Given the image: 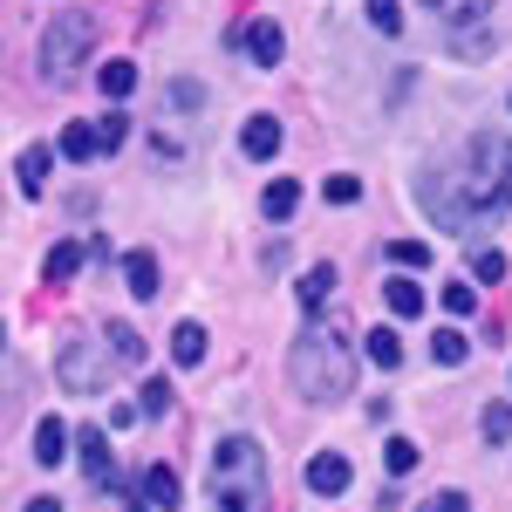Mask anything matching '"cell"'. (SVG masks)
I'll use <instances>...</instances> for the list:
<instances>
[{"label": "cell", "mask_w": 512, "mask_h": 512, "mask_svg": "<svg viewBox=\"0 0 512 512\" xmlns=\"http://www.w3.org/2000/svg\"><path fill=\"white\" fill-rule=\"evenodd\" d=\"M465 274H472L478 287H492V280H506V253H499V246H472V260H465Z\"/></svg>", "instance_id": "22"}, {"label": "cell", "mask_w": 512, "mask_h": 512, "mask_svg": "<svg viewBox=\"0 0 512 512\" xmlns=\"http://www.w3.org/2000/svg\"><path fill=\"white\" fill-rule=\"evenodd\" d=\"M103 335H110V349H117L123 362H144V335H137V328H130V321H110V328H103Z\"/></svg>", "instance_id": "27"}, {"label": "cell", "mask_w": 512, "mask_h": 512, "mask_svg": "<svg viewBox=\"0 0 512 512\" xmlns=\"http://www.w3.org/2000/svg\"><path fill=\"white\" fill-rule=\"evenodd\" d=\"M362 355H369L376 369H396V362H403V335H396V328H369V335H362Z\"/></svg>", "instance_id": "17"}, {"label": "cell", "mask_w": 512, "mask_h": 512, "mask_svg": "<svg viewBox=\"0 0 512 512\" xmlns=\"http://www.w3.org/2000/svg\"><path fill=\"white\" fill-rule=\"evenodd\" d=\"M62 158L96 164L103 158V130H96V123H69V130H62Z\"/></svg>", "instance_id": "14"}, {"label": "cell", "mask_w": 512, "mask_h": 512, "mask_svg": "<svg viewBox=\"0 0 512 512\" xmlns=\"http://www.w3.org/2000/svg\"><path fill=\"white\" fill-rule=\"evenodd\" d=\"M76 444H82V472L96 478V485H110L117 472H110V444H103V431H82Z\"/></svg>", "instance_id": "18"}, {"label": "cell", "mask_w": 512, "mask_h": 512, "mask_svg": "<svg viewBox=\"0 0 512 512\" xmlns=\"http://www.w3.org/2000/svg\"><path fill=\"white\" fill-rule=\"evenodd\" d=\"M96 130H103V151H117L123 137H130V117H123V110H110V117L96 123Z\"/></svg>", "instance_id": "33"}, {"label": "cell", "mask_w": 512, "mask_h": 512, "mask_svg": "<svg viewBox=\"0 0 512 512\" xmlns=\"http://www.w3.org/2000/svg\"><path fill=\"white\" fill-rule=\"evenodd\" d=\"M82 260H89V239H55V246H48V280H55V287L76 280Z\"/></svg>", "instance_id": "12"}, {"label": "cell", "mask_w": 512, "mask_h": 512, "mask_svg": "<svg viewBox=\"0 0 512 512\" xmlns=\"http://www.w3.org/2000/svg\"><path fill=\"white\" fill-rule=\"evenodd\" d=\"M444 315H458V321H465V315H478V280H472V274L444 287Z\"/></svg>", "instance_id": "24"}, {"label": "cell", "mask_w": 512, "mask_h": 512, "mask_svg": "<svg viewBox=\"0 0 512 512\" xmlns=\"http://www.w3.org/2000/svg\"><path fill=\"white\" fill-rule=\"evenodd\" d=\"M96 82H103V96H130V89H137V69H130V62H103V69H96Z\"/></svg>", "instance_id": "26"}, {"label": "cell", "mask_w": 512, "mask_h": 512, "mask_svg": "<svg viewBox=\"0 0 512 512\" xmlns=\"http://www.w3.org/2000/svg\"><path fill=\"white\" fill-rule=\"evenodd\" d=\"M137 499L151 512H178V472L171 465H144V478H137Z\"/></svg>", "instance_id": "8"}, {"label": "cell", "mask_w": 512, "mask_h": 512, "mask_svg": "<svg viewBox=\"0 0 512 512\" xmlns=\"http://www.w3.org/2000/svg\"><path fill=\"white\" fill-rule=\"evenodd\" d=\"M383 465H390V472L403 478L410 465H417V444H410V437H383Z\"/></svg>", "instance_id": "29"}, {"label": "cell", "mask_w": 512, "mask_h": 512, "mask_svg": "<svg viewBox=\"0 0 512 512\" xmlns=\"http://www.w3.org/2000/svg\"><path fill=\"white\" fill-rule=\"evenodd\" d=\"M239 48H246L260 69H274L280 55H287V35H280V21H246V28H239Z\"/></svg>", "instance_id": "7"}, {"label": "cell", "mask_w": 512, "mask_h": 512, "mask_svg": "<svg viewBox=\"0 0 512 512\" xmlns=\"http://www.w3.org/2000/svg\"><path fill=\"white\" fill-rule=\"evenodd\" d=\"M28 512H62V499H28Z\"/></svg>", "instance_id": "36"}, {"label": "cell", "mask_w": 512, "mask_h": 512, "mask_svg": "<svg viewBox=\"0 0 512 512\" xmlns=\"http://www.w3.org/2000/svg\"><path fill=\"white\" fill-rule=\"evenodd\" d=\"M205 342H212V335H205L198 321H178V328H171V362H178V369H198V362H205Z\"/></svg>", "instance_id": "13"}, {"label": "cell", "mask_w": 512, "mask_h": 512, "mask_svg": "<svg viewBox=\"0 0 512 512\" xmlns=\"http://www.w3.org/2000/svg\"><path fill=\"white\" fill-rule=\"evenodd\" d=\"M321 192L335 198V205H355V198H362V178H349V171H335V178H328Z\"/></svg>", "instance_id": "32"}, {"label": "cell", "mask_w": 512, "mask_h": 512, "mask_svg": "<svg viewBox=\"0 0 512 512\" xmlns=\"http://www.w3.org/2000/svg\"><path fill=\"white\" fill-rule=\"evenodd\" d=\"M260 212H267V219H294V212H301V185H294V178H274V185L260 192Z\"/></svg>", "instance_id": "16"}, {"label": "cell", "mask_w": 512, "mask_h": 512, "mask_svg": "<svg viewBox=\"0 0 512 512\" xmlns=\"http://www.w3.org/2000/svg\"><path fill=\"white\" fill-rule=\"evenodd\" d=\"M417 205L431 212L437 233H472L512 205V137L506 130H472L431 178L417 185Z\"/></svg>", "instance_id": "1"}, {"label": "cell", "mask_w": 512, "mask_h": 512, "mask_svg": "<svg viewBox=\"0 0 512 512\" xmlns=\"http://www.w3.org/2000/svg\"><path fill=\"white\" fill-rule=\"evenodd\" d=\"M103 342H110V335H76V342L62 349V362H55V383L76 390V396H96L103 383H110V369L123 362V355L103 349Z\"/></svg>", "instance_id": "5"}, {"label": "cell", "mask_w": 512, "mask_h": 512, "mask_svg": "<svg viewBox=\"0 0 512 512\" xmlns=\"http://www.w3.org/2000/svg\"><path fill=\"white\" fill-rule=\"evenodd\" d=\"M390 267H403V274L431 267V239H390Z\"/></svg>", "instance_id": "23"}, {"label": "cell", "mask_w": 512, "mask_h": 512, "mask_svg": "<svg viewBox=\"0 0 512 512\" xmlns=\"http://www.w3.org/2000/svg\"><path fill=\"white\" fill-rule=\"evenodd\" d=\"M123 280H130V294H137V301H158V253H151V246H137V253L123 260Z\"/></svg>", "instance_id": "11"}, {"label": "cell", "mask_w": 512, "mask_h": 512, "mask_svg": "<svg viewBox=\"0 0 512 512\" xmlns=\"http://www.w3.org/2000/svg\"><path fill=\"white\" fill-rule=\"evenodd\" d=\"M62 458H69V431L55 417H41L35 424V465H62Z\"/></svg>", "instance_id": "15"}, {"label": "cell", "mask_w": 512, "mask_h": 512, "mask_svg": "<svg viewBox=\"0 0 512 512\" xmlns=\"http://www.w3.org/2000/svg\"><path fill=\"white\" fill-rule=\"evenodd\" d=\"M424 512H472V499L465 492H437V499H424Z\"/></svg>", "instance_id": "35"}, {"label": "cell", "mask_w": 512, "mask_h": 512, "mask_svg": "<svg viewBox=\"0 0 512 512\" xmlns=\"http://www.w3.org/2000/svg\"><path fill=\"white\" fill-rule=\"evenodd\" d=\"M383 294H390V315H396V321L424 315V287H417V280H410V274H396L390 287H383Z\"/></svg>", "instance_id": "19"}, {"label": "cell", "mask_w": 512, "mask_h": 512, "mask_svg": "<svg viewBox=\"0 0 512 512\" xmlns=\"http://www.w3.org/2000/svg\"><path fill=\"white\" fill-rule=\"evenodd\" d=\"M96 48V14H48V28H41V82H69L82 69V55Z\"/></svg>", "instance_id": "4"}, {"label": "cell", "mask_w": 512, "mask_h": 512, "mask_svg": "<svg viewBox=\"0 0 512 512\" xmlns=\"http://www.w3.org/2000/svg\"><path fill=\"white\" fill-rule=\"evenodd\" d=\"M301 478H308L315 499H342V492H349V458H342V451H315Z\"/></svg>", "instance_id": "6"}, {"label": "cell", "mask_w": 512, "mask_h": 512, "mask_svg": "<svg viewBox=\"0 0 512 512\" xmlns=\"http://www.w3.org/2000/svg\"><path fill=\"white\" fill-rule=\"evenodd\" d=\"M478 431H485V444H512V403H485Z\"/></svg>", "instance_id": "25"}, {"label": "cell", "mask_w": 512, "mask_h": 512, "mask_svg": "<svg viewBox=\"0 0 512 512\" xmlns=\"http://www.w3.org/2000/svg\"><path fill=\"white\" fill-rule=\"evenodd\" d=\"M239 151H246L253 164H267V158L280 151V123H274V117H246V130H239Z\"/></svg>", "instance_id": "10"}, {"label": "cell", "mask_w": 512, "mask_h": 512, "mask_svg": "<svg viewBox=\"0 0 512 512\" xmlns=\"http://www.w3.org/2000/svg\"><path fill=\"white\" fill-rule=\"evenodd\" d=\"M431 355L444 362V369H458V362L472 355V335H465V328H437V335H431Z\"/></svg>", "instance_id": "21"}, {"label": "cell", "mask_w": 512, "mask_h": 512, "mask_svg": "<svg viewBox=\"0 0 512 512\" xmlns=\"http://www.w3.org/2000/svg\"><path fill=\"white\" fill-rule=\"evenodd\" d=\"M171 383H164V376H151V383H144V390H137V410H144V417H164V410H171Z\"/></svg>", "instance_id": "28"}, {"label": "cell", "mask_w": 512, "mask_h": 512, "mask_svg": "<svg viewBox=\"0 0 512 512\" xmlns=\"http://www.w3.org/2000/svg\"><path fill=\"white\" fill-rule=\"evenodd\" d=\"M294 294H301V308H308V315H315L321 301H328V294H335V267H328V260H321V267H308V274H301V287H294Z\"/></svg>", "instance_id": "20"}, {"label": "cell", "mask_w": 512, "mask_h": 512, "mask_svg": "<svg viewBox=\"0 0 512 512\" xmlns=\"http://www.w3.org/2000/svg\"><path fill=\"white\" fill-rule=\"evenodd\" d=\"M287 376H294V390L308 396V403H342V396L355 390V355H349V342H342V328H335V321L301 328L294 349H287Z\"/></svg>", "instance_id": "2"}, {"label": "cell", "mask_w": 512, "mask_h": 512, "mask_svg": "<svg viewBox=\"0 0 512 512\" xmlns=\"http://www.w3.org/2000/svg\"><path fill=\"white\" fill-rule=\"evenodd\" d=\"M212 506L219 512H267L274 506V478H267V451L253 437H219L212 451Z\"/></svg>", "instance_id": "3"}, {"label": "cell", "mask_w": 512, "mask_h": 512, "mask_svg": "<svg viewBox=\"0 0 512 512\" xmlns=\"http://www.w3.org/2000/svg\"><path fill=\"white\" fill-rule=\"evenodd\" d=\"M171 103H178V110H198V103H205V89H198L192 76H178V82H171Z\"/></svg>", "instance_id": "34"}, {"label": "cell", "mask_w": 512, "mask_h": 512, "mask_svg": "<svg viewBox=\"0 0 512 512\" xmlns=\"http://www.w3.org/2000/svg\"><path fill=\"white\" fill-rule=\"evenodd\" d=\"M369 21H376V35H403V14H396V0H369Z\"/></svg>", "instance_id": "31"}, {"label": "cell", "mask_w": 512, "mask_h": 512, "mask_svg": "<svg viewBox=\"0 0 512 512\" xmlns=\"http://www.w3.org/2000/svg\"><path fill=\"white\" fill-rule=\"evenodd\" d=\"M424 7H437L451 28H472V14H478V0H424Z\"/></svg>", "instance_id": "30"}, {"label": "cell", "mask_w": 512, "mask_h": 512, "mask_svg": "<svg viewBox=\"0 0 512 512\" xmlns=\"http://www.w3.org/2000/svg\"><path fill=\"white\" fill-rule=\"evenodd\" d=\"M48 171H55V151H48V144H28V151H21V164H14L21 198H41V192H48Z\"/></svg>", "instance_id": "9"}]
</instances>
